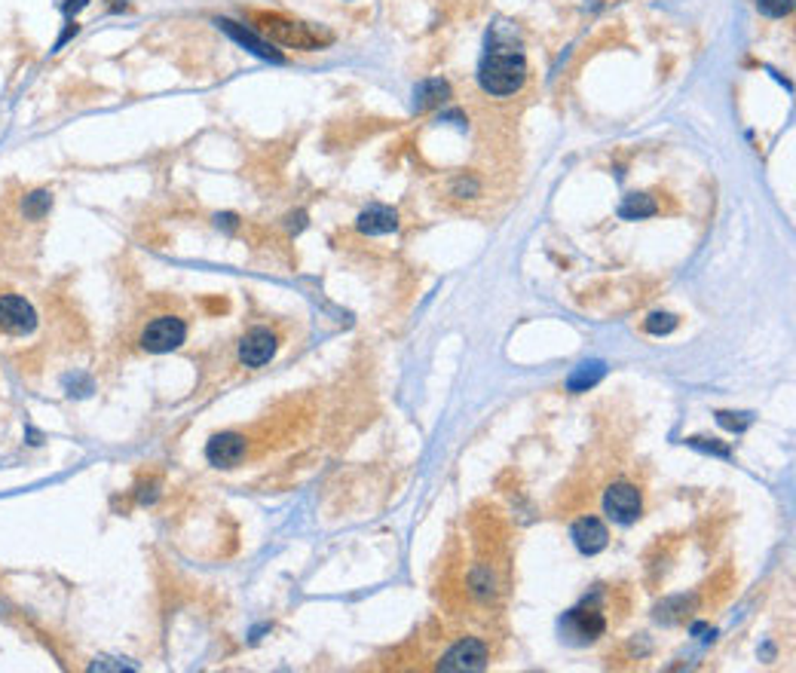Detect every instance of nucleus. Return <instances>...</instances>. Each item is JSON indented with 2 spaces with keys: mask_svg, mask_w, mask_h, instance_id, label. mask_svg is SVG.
Here are the masks:
<instances>
[{
  "mask_svg": "<svg viewBox=\"0 0 796 673\" xmlns=\"http://www.w3.org/2000/svg\"><path fill=\"white\" fill-rule=\"evenodd\" d=\"M255 28L270 37V44L288 46V49H304V53H313L322 44H328V34H318L316 28H309L304 22L285 19V15L276 13H257L255 15Z\"/></svg>",
  "mask_w": 796,
  "mask_h": 673,
  "instance_id": "nucleus-2",
  "label": "nucleus"
},
{
  "mask_svg": "<svg viewBox=\"0 0 796 673\" xmlns=\"http://www.w3.org/2000/svg\"><path fill=\"white\" fill-rule=\"evenodd\" d=\"M757 6L769 19H784V15L793 10V0H757Z\"/></svg>",
  "mask_w": 796,
  "mask_h": 673,
  "instance_id": "nucleus-17",
  "label": "nucleus"
},
{
  "mask_svg": "<svg viewBox=\"0 0 796 673\" xmlns=\"http://www.w3.org/2000/svg\"><path fill=\"white\" fill-rule=\"evenodd\" d=\"M358 233L365 236H387L398 226V215L396 208L389 206H368L362 215H358Z\"/></svg>",
  "mask_w": 796,
  "mask_h": 673,
  "instance_id": "nucleus-10",
  "label": "nucleus"
},
{
  "mask_svg": "<svg viewBox=\"0 0 796 673\" xmlns=\"http://www.w3.org/2000/svg\"><path fill=\"white\" fill-rule=\"evenodd\" d=\"M276 352H279V336H276V331H270V327H251V331L242 334L237 356L242 367L257 370L270 365Z\"/></svg>",
  "mask_w": 796,
  "mask_h": 673,
  "instance_id": "nucleus-5",
  "label": "nucleus"
},
{
  "mask_svg": "<svg viewBox=\"0 0 796 673\" xmlns=\"http://www.w3.org/2000/svg\"><path fill=\"white\" fill-rule=\"evenodd\" d=\"M527 80L524 53L515 46H493L478 67V83L488 95H515Z\"/></svg>",
  "mask_w": 796,
  "mask_h": 673,
  "instance_id": "nucleus-1",
  "label": "nucleus"
},
{
  "mask_svg": "<svg viewBox=\"0 0 796 673\" xmlns=\"http://www.w3.org/2000/svg\"><path fill=\"white\" fill-rule=\"evenodd\" d=\"M217 25H221V28L227 31L233 40H239L242 46H248V49H251V53H255V55H261V58H273V62H282V53H276L270 40H264V37H255V34H251L248 28H242V25L230 22V19H217Z\"/></svg>",
  "mask_w": 796,
  "mask_h": 673,
  "instance_id": "nucleus-12",
  "label": "nucleus"
},
{
  "mask_svg": "<svg viewBox=\"0 0 796 673\" xmlns=\"http://www.w3.org/2000/svg\"><path fill=\"white\" fill-rule=\"evenodd\" d=\"M569 536H573L576 548H579L582 554H600L603 548H607V542H610L607 527H603V520H598V517L576 520L573 529H569Z\"/></svg>",
  "mask_w": 796,
  "mask_h": 673,
  "instance_id": "nucleus-9",
  "label": "nucleus"
},
{
  "mask_svg": "<svg viewBox=\"0 0 796 673\" xmlns=\"http://www.w3.org/2000/svg\"><path fill=\"white\" fill-rule=\"evenodd\" d=\"M187 340V322L178 313H159L147 318L138 331V347L150 352V356H166L184 347Z\"/></svg>",
  "mask_w": 796,
  "mask_h": 673,
  "instance_id": "nucleus-3",
  "label": "nucleus"
},
{
  "mask_svg": "<svg viewBox=\"0 0 796 673\" xmlns=\"http://www.w3.org/2000/svg\"><path fill=\"white\" fill-rule=\"evenodd\" d=\"M603 508L607 515L616 520V524H634L643 511V499H640V490L631 484H613L603 496Z\"/></svg>",
  "mask_w": 796,
  "mask_h": 673,
  "instance_id": "nucleus-6",
  "label": "nucleus"
},
{
  "mask_svg": "<svg viewBox=\"0 0 796 673\" xmlns=\"http://www.w3.org/2000/svg\"><path fill=\"white\" fill-rule=\"evenodd\" d=\"M692 634H708V628L701 625V621H695V625H692ZM701 639H714V630H710V637H701Z\"/></svg>",
  "mask_w": 796,
  "mask_h": 673,
  "instance_id": "nucleus-20",
  "label": "nucleus"
},
{
  "mask_svg": "<svg viewBox=\"0 0 796 673\" xmlns=\"http://www.w3.org/2000/svg\"><path fill=\"white\" fill-rule=\"evenodd\" d=\"M717 423L723 428H732V432H744V428L751 426V417L744 414H729V410H720L717 414Z\"/></svg>",
  "mask_w": 796,
  "mask_h": 673,
  "instance_id": "nucleus-18",
  "label": "nucleus"
},
{
  "mask_svg": "<svg viewBox=\"0 0 796 673\" xmlns=\"http://www.w3.org/2000/svg\"><path fill=\"white\" fill-rule=\"evenodd\" d=\"M603 377H607V365H603V361H585V365H579L573 374L567 377V389L569 392H589L603 380Z\"/></svg>",
  "mask_w": 796,
  "mask_h": 673,
  "instance_id": "nucleus-14",
  "label": "nucleus"
},
{
  "mask_svg": "<svg viewBox=\"0 0 796 673\" xmlns=\"http://www.w3.org/2000/svg\"><path fill=\"white\" fill-rule=\"evenodd\" d=\"M564 628L573 637L589 639V643H591V639H598L603 630H607V621H603L600 612H594V609H573L564 618Z\"/></svg>",
  "mask_w": 796,
  "mask_h": 673,
  "instance_id": "nucleus-11",
  "label": "nucleus"
},
{
  "mask_svg": "<svg viewBox=\"0 0 796 673\" xmlns=\"http://www.w3.org/2000/svg\"><path fill=\"white\" fill-rule=\"evenodd\" d=\"M674 327H677V316H671V313H652V316L647 318V331H650V334H656V336L671 334Z\"/></svg>",
  "mask_w": 796,
  "mask_h": 673,
  "instance_id": "nucleus-16",
  "label": "nucleus"
},
{
  "mask_svg": "<svg viewBox=\"0 0 796 673\" xmlns=\"http://www.w3.org/2000/svg\"><path fill=\"white\" fill-rule=\"evenodd\" d=\"M659 212V202L647 196V193H628L619 206V217L622 221H643V217H652Z\"/></svg>",
  "mask_w": 796,
  "mask_h": 673,
  "instance_id": "nucleus-15",
  "label": "nucleus"
},
{
  "mask_svg": "<svg viewBox=\"0 0 796 673\" xmlns=\"http://www.w3.org/2000/svg\"><path fill=\"white\" fill-rule=\"evenodd\" d=\"M484 664H488V646H484L481 639L469 637L444 655L438 668L448 673H475V670H484Z\"/></svg>",
  "mask_w": 796,
  "mask_h": 673,
  "instance_id": "nucleus-7",
  "label": "nucleus"
},
{
  "mask_svg": "<svg viewBox=\"0 0 796 673\" xmlns=\"http://www.w3.org/2000/svg\"><path fill=\"white\" fill-rule=\"evenodd\" d=\"M206 459L215 468H237L246 459V437L239 432H221L206 444Z\"/></svg>",
  "mask_w": 796,
  "mask_h": 673,
  "instance_id": "nucleus-8",
  "label": "nucleus"
},
{
  "mask_svg": "<svg viewBox=\"0 0 796 673\" xmlns=\"http://www.w3.org/2000/svg\"><path fill=\"white\" fill-rule=\"evenodd\" d=\"M459 193H475L478 190V184L475 181H459V187H457Z\"/></svg>",
  "mask_w": 796,
  "mask_h": 673,
  "instance_id": "nucleus-21",
  "label": "nucleus"
},
{
  "mask_svg": "<svg viewBox=\"0 0 796 673\" xmlns=\"http://www.w3.org/2000/svg\"><path fill=\"white\" fill-rule=\"evenodd\" d=\"M690 444L692 447H699V450H708V453H717V457H729V447H720V444H714V441H708V437H690Z\"/></svg>",
  "mask_w": 796,
  "mask_h": 673,
  "instance_id": "nucleus-19",
  "label": "nucleus"
},
{
  "mask_svg": "<svg viewBox=\"0 0 796 673\" xmlns=\"http://www.w3.org/2000/svg\"><path fill=\"white\" fill-rule=\"evenodd\" d=\"M37 331V309L22 291L0 282V336H31Z\"/></svg>",
  "mask_w": 796,
  "mask_h": 673,
  "instance_id": "nucleus-4",
  "label": "nucleus"
},
{
  "mask_svg": "<svg viewBox=\"0 0 796 673\" xmlns=\"http://www.w3.org/2000/svg\"><path fill=\"white\" fill-rule=\"evenodd\" d=\"M450 98V86L448 80H423L420 86L414 89V111H429V107H438Z\"/></svg>",
  "mask_w": 796,
  "mask_h": 673,
  "instance_id": "nucleus-13",
  "label": "nucleus"
}]
</instances>
